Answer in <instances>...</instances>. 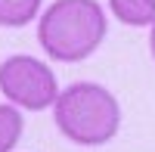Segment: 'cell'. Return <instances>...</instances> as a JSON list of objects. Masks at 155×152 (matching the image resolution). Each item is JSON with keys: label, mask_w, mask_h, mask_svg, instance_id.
Segmentation results:
<instances>
[{"label": "cell", "mask_w": 155, "mask_h": 152, "mask_svg": "<svg viewBox=\"0 0 155 152\" xmlns=\"http://www.w3.org/2000/svg\"><path fill=\"white\" fill-rule=\"evenodd\" d=\"M106 28L96 0H53L37 22V44L56 62H84L106 41Z\"/></svg>", "instance_id": "cell-1"}, {"label": "cell", "mask_w": 155, "mask_h": 152, "mask_svg": "<svg viewBox=\"0 0 155 152\" xmlns=\"http://www.w3.org/2000/svg\"><path fill=\"white\" fill-rule=\"evenodd\" d=\"M53 121L59 134L78 146H106L121 127V106L102 84H68L53 103Z\"/></svg>", "instance_id": "cell-2"}, {"label": "cell", "mask_w": 155, "mask_h": 152, "mask_svg": "<svg viewBox=\"0 0 155 152\" xmlns=\"http://www.w3.org/2000/svg\"><path fill=\"white\" fill-rule=\"evenodd\" d=\"M0 93L19 109L44 112L59 99V84L53 68L37 56L16 53L0 62Z\"/></svg>", "instance_id": "cell-3"}, {"label": "cell", "mask_w": 155, "mask_h": 152, "mask_svg": "<svg viewBox=\"0 0 155 152\" xmlns=\"http://www.w3.org/2000/svg\"><path fill=\"white\" fill-rule=\"evenodd\" d=\"M109 9L121 25L130 28L155 25V0H109Z\"/></svg>", "instance_id": "cell-4"}, {"label": "cell", "mask_w": 155, "mask_h": 152, "mask_svg": "<svg viewBox=\"0 0 155 152\" xmlns=\"http://www.w3.org/2000/svg\"><path fill=\"white\" fill-rule=\"evenodd\" d=\"M44 0H0V28H22L41 12Z\"/></svg>", "instance_id": "cell-5"}, {"label": "cell", "mask_w": 155, "mask_h": 152, "mask_svg": "<svg viewBox=\"0 0 155 152\" xmlns=\"http://www.w3.org/2000/svg\"><path fill=\"white\" fill-rule=\"evenodd\" d=\"M22 127H25V121L19 115V106L0 103V152L16 149V143L22 140Z\"/></svg>", "instance_id": "cell-6"}, {"label": "cell", "mask_w": 155, "mask_h": 152, "mask_svg": "<svg viewBox=\"0 0 155 152\" xmlns=\"http://www.w3.org/2000/svg\"><path fill=\"white\" fill-rule=\"evenodd\" d=\"M149 47H152V59H155V25H152V37H149Z\"/></svg>", "instance_id": "cell-7"}]
</instances>
